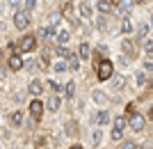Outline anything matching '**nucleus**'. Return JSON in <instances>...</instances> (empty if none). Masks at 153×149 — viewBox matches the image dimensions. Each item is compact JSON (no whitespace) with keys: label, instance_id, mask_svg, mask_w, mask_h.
<instances>
[{"label":"nucleus","instance_id":"f257e3e1","mask_svg":"<svg viewBox=\"0 0 153 149\" xmlns=\"http://www.w3.org/2000/svg\"><path fill=\"white\" fill-rule=\"evenodd\" d=\"M128 131V117L126 115H114L112 117V131H110V140L112 142H123Z\"/></svg>","mask_w":153,"mask_h":149},{"label":"nucleus","instance_id":"f03ea898","mask_svg":"<svg viewBox=\"0 0 153 149\" xmlns=\"http://www.w3.org/2000/svg\"><path fill=\"white\" fill-rule=\"evenodd\" d=\"M94 71H96V80L98 83H110V78L114 76V62L110 58H105L94 64Z\"/></svg>","mask_w":153,"mask_h":149},{"label":"nucleus","instance_id":"7ed1b4c3","mask_svg":"<svg viewBox=\"0 0 153 149\" xmlns=\"http://www.w3.org/2000/svg\"><path fill=\"white\" fill-rule=\"evenodd\" d=\"M12 25L19 30V32H30L32 28V14L23 12V9H19V12L12 14Z\"/></svg>","mask_w":153,"mask_h":149},{"label":"nucleus","instance_id":"20e7f679","mask_svg":"<svg viewBox=\"0 0 153 149\" xmlns=\"http://www.w3.org/2000/svg\"><path fill=\"white\" fill-rule=\"evenodd\" d=\"M112 112H110V108H96L94 112H91V124L94 126H98V129H105V126H112Z\"/></svg>","mask_w":153,"mask_h":149},{"label":"nucleus","instance_id":"39448f33","mask_svg":"<svg viewBox=\"0 0 153 149\" xmlns=\"http://www.w3.org/2000/svg\"><path fill=\"white\" fill-rule=\"evenodd\" d=\"M16 41H19V51H21V55L37 51V46H39V39H37V34H34V32H23L19 39H16Z\"/></svg>","mask_w":153,"mask_h":149},{"label":"nucleus","instance_id":"423d86ee","mask_svg":"<svg viewBox=\"0 0 153 149\" xmlns=\"http://www.w3.org/2000/svg\"><path fill=\"white\" fill-rule=\"evenodd\" d=\"M46 115V103H44V99H30L27 101V117L30 119H34V122H41Z\"/></svg>","mask_w":153,"mask_h":149},{"label":"nucleus","instance_id":"0eeeda50","mask_svg":"<svg viewBox=\"0 0 153 149\" xmlns=\"http://www.w3.org/2000/svg\"><path fill=\"white\" fill-rule=\"evenodd\" d=\"M62 133L69 138V140L78 142V140L82 138V126H80V122H78V119H73V117H71V119H66V122H64Z\"/></svg>","mask_w":153,"mask_h":149},{"label":"nucleus","instance_id":"6e6552de","mask_svg":"<svg viewBox=\"0 0 153 149\" xmlns=\"http://www.w3.org/2000/svg\"><path fill=\"white\" fill-rule=\"evenodd\" d=\"M146 117H144V112L135 110L133 115H128V131H133V133H144L146 131Z\"/></svg>","mask_w":153,"mask_h":149},{"label":"nucleus","instance_id":"1a4fd4ad","mask_svg":"<svg viewBox=\"0 0 153 149\" xmlns=\"http://www.w3.org/2000/svg\"><path fill=\"white\" fill-rule=\"evenodd\" d=\"M119 48H121V55H126V58H137L140 55V51H142V46L135 41L133 37H123L121 41H119Z\"/></svg>","mask_w":153,"mask_h":149},{"label":"nucleus","instance_id":"9d476101","mask_svg":"<svg viewBox=\"0 0 153 149\" xmlns=\"http://www.w3.org/2000/svg\"><path fill=\"white\" fill-rule=\"evenodd\" d=\"M76 12H78V16H80L82 21H91L94 14H96V9H94V5H91L89 0H78L76 2Z\"/></svg>","mask_w":153,"mask_h":149},{"label":"nucleus","instance_id":"9b49d317","mask_svg":"<svg viewBox=\"0 0 153 149\" xmlns=\"http://www.w3.org/2000/svg\"><path fill=\"white\" fill-rule=\"evenodd\" d=\"M44 103H46V112H48V115H57V112L62 110L64 99H62V94H48Z\"/></svg>","mask_w":153,"mask_h":149},{"label":"nucleus","instance_id":"f8f14e48","mask_svg":"<svg viewBox=\"0 0 153 149\" xmlns=\"http://www.w3.org/2000/svg\"><path fill=\"white\" fill-rule=\"evenodd\" d=\"M25 92L30 94V99H41V94H46V83L41 78H32L30 83H27Z\"/></svg>","mask_w":153,"mask_h":149},{"label":"nucleus","instance_id":"ddd939ff","mask_svg":"<svg viewBox=\"0 0 153 149\" xmlns=\"http://www.w3.org/2000/svg\"><path fill=\"white\" fill-rule=\"evenodd\" d=\"M25 115L27 112L23 110V108H14V110L9 112V117H7V124H9L12 129H21V126L25 124Z\"/></svg>","mask_w":153,"mask_h":149},{"label":"nucleus","instance_id":"4468645a","mask_svg":"<svg viewBox=\"0 0 153 149\" xmlns=\"http://www.w3.org/2000/svg\"><path fill=\"white\" fill-rule=\"evenodd\" d=\"M149 34H151V23H146V21H137L133 39L142 46V41H144V39H149Z\"/></svg>","mask_w":153,"mask_h":149},{"label":"nucleus","instance_id":"2eb2a0df","mask_svg":"<svg viewBox=\"0 0 153 149\" xmlns=\"http://www.w3.org/2000/svg\"><path fill=\"white\" fill-rule=\"evenodd\" d=\"M7 69L12 73H19L25 69V55H21V53H16V55H9L7 58Z\"/></svg>","mask_w":153,"mask_h":149},{"label":"nucleus","instance_id":"dca6fc26","mask_svg":"<svg viewBox=\"0 0 153 149\" xmlns=\"http://www.w3.org/2000/svg\"><path fill=\"white\" fill-rule=\"evenodd\" d=\"M34 34H37L39 41H55V37H57V30L44 23V25H39L37 30H34Z\"/></svg>","mask_w":153,"mask_h":149},{"label":"nucleus","instance_id":"f3484780","mask_svg":"<svg viewBox=\"0 0 153 149\" xmlns=\"http://www.w3.org/2000/svg\"><path fill=\"white\" fill-rule=\"evenodd\" d=\"M91 101H94L98 108H108L110 106V94L105 90H101V87H96V90H91Z\"/></svg>","mask_w":153,"mask_h":149},{"label":"nucleus","instance_id":"a211bd4d","mask_svg":"<svg viewBox=\"0 0 153 149\" xmlns=\"http://www.w3.org/2000/svg\"><path fill=\"white\" fill-rule=\"evenodd\" d=\"M119 32L123 34V37H133L135 34V23L130 16H123V19H119Z\"/></svg>","mask_w":153,"mask_h":149},{"label":"nucleus","instance_id":"6ab92c4d","mask_svg":"<svg viewBox=\"0 0 153 149\" xmlns=\"http://www.w3.org/2000/svg\"><path fill=\"white\" fill-rule=\"evenodd\" d=\"M94 9H96V12H98V14H103V16H112V14H117L114 5H112L110 0H96Z\"/></svg>","mask_w":153,"mask_h":149},{"label":"nucleus","instance_id":"aec40b11","mask_svg":"<svg viewBox=\"0 0 153 149\" xmlns=\"http://www.w3.org/2000/svg\"><path fill=\"white\" fill-rule=\"evenodd\" d=\"M149 73L144 71V69H137V71L133 73V80H135V87H137V90H146L149 87Z\"/></svg>","mask_w":153,"mask_h":149},{"label":"nucleus","instance_id":"412c9836","mask_svg":"<svg viewBox=\"0 0 153 149\" xmlns=\"http://www.w3.org/2000/svg\"><path fill=\"white\" fill-rule=\"evenodd\" d=\"M76 53H78V58H80V60H91V55H94V48H91L89 41H85V39H82Z\"/></svg>","mask_w":153,"mask_h":149},{"label":"nucleus","instance_id":"4be33fe9","mask_svg":"<svg viewBox=\"0 0 153 149\" xmlns=\"http://www.w3.org/2000/svg\"><path fill=\"white\" fill-rule=\"evenodd\" d=\"M126 87V76L123 73H114V76L110 78V90L112 92H121Z\"/></svg>","mask_w":153,"mask_h":149},{"label":"nucleus","instance_id":"5701e85b","mask_svg":"<svg viewBox=\"0 0 153 149\" xmlns=\"http://www.w3.org/2000/svg\"><path fill=\"white\" fill-rule=\"evenodd\" d=\"M76 92H78L76 80H66V83H64L62 94H64V99H66V101H73V99H76Z\"/></svg>","mask_w":153,"mask_h":149},{"label":"nucleus","instance_id":"b1692460","mask_svg":"<svg viewBox=\"0 0 153 149\" xmlns=\"http://www.w3.org/2000/svg\"><path fill=\"white\" fill-rule=\"evenodd\" d=\"M39 67H41V69H51L53 67V60H51V51H48V48H41V51H39Z\"/></svg>","mask_w":153,"mask_h":149},{"label":"nucleus","instance_id":"393cba45","mask_svg":"<svg viewBox=\"0 0 153 149\" xmlns=\"http://www.w3.org/2000/svg\"><path fill=\"white\" fill-rule=\"evenodd\" d=\"M51 71L55 76H62V73H69V64H66V60H55L51 67Z\"/></svg>","mask_w":153,"mask_h":149},{"label":"nucleus","instance_id":"a878e982","mask_svg":"<svg viewBox=\"0 0 153 149\" xmlns=\"http://www.w3.org/2000/svg\"><path fill=\"white\" fill-rule=\"evenodd\" d=\"M62 21H64V16H62L59 12H51L48 16H46V25H51V28H55V30H57Z\"/></svg>","mask_w":153,"mask_h":149},{"label":"nucleus","instance_id":"bb28decb","mask_svg":"<svg viewBox=\"0 0 153 149\" xmlns=\"http://www.w3.org/2000/svg\"><path fill=\"white\" fill-rule=\"evenodd\" d=\"M71 41V30H57V37H55V46H66Z\"/></svg>","mask_w":153,"mask_h":149},{"label":"nucleus","instance_id":"cd10ccee","mask_svg":"<svg viewBox=\"0 0 153 149\" xmlns=\"http://www.w3.org/2000/svg\"><path fill=\"white\" fill-rule=\"evenodd\" d=\"M53 53H55V58H57V60H69L73 51H71L69 46H55V48H53Z\"/></svg>","mask_w":153,"mask_h":149},{"label":"nucleus","instance_id":"c85d7f7f","mask_svg":"<svg viewBox=\"0 0 153 149\" xmlns=\"http://www.w3.org/2000/svg\"><path fill=\"white\" fill-rule=\"evenodd\" d=\"M101 145H103V129L94 126L91 129V147H101Z\"/></svg>","mask_w":153,"mask_h":149},{"label":"nucleus","instance_id":"c756f323","mask_svg":"<svg viewBox=\"0 0 153 149\" xmlns=\"http://www.w3.org/2000/svg\"><path fill=\"white\" fill-rule=\"evenodd\" d=\"M142 53H144V60H153V39L142 41Z\"/></svg>","mask_w":153,"mask_h":149},{"label":"nucleus","instance_id":"7c9ffc66","mask_svg":"<svg viewBox=\"0 0 153 149\" xmlns=\"http://www.w3.org/2000/svg\"><path fill=\"white\" fill-rule=\"evenodd\" d=\"M94 28L98 32H105V30H108V16H103V14L94 16Z\"/></svg>","mask_w":153,"mask_h":149},{"label":"nucleus","instance_id":"2f4dec72","mask_svg":"<svg viewBox=\"0 0 153 149\" xmlns=\"http://www.w3.org/2000/svg\"><path fill=\"white\" fill-rule=\"evenodd\" d=\"M80 62H82V60L78 58V53H71V58L66 60V64H69V71H80Z\"/></svg>","mask_w":153,"mask_h":149},{"label":"nucleus","instance_id":"473e14b6","mask_svg":"<svg viewBox=\"0 0 153 149\" xmlns=\"http://www.w3.org/2000/svg\"><path fill=\"white\" fill-rule=\"evenodd\" d=\"M119 149H142V145L137 140H133V138H126L123 142H119Z\"/></svg>","mask_w":153,"mask_h":149},{"label":"nucleus","instance_id":"72a5a7b5","mask_svg":"<svg viewBox=\"0 0 153 149\" xmlns=\"http://www.w3.org/2000/svg\"><path fill=\"white\" fill-rule=\"evenodd\" d=\"M12 101H14V103H16V106H23V103H27V92H14V94H12Z\"/></svg>","mask_w":153,"mask_h":149},{"label":"nucleus","instance_id":"f704fd0d","mask_svg":"<svg viewBox=\"0 0 153 149\" xmlns=\"http://www.w3.org/2000/svg\"><path fill=\"white\" fill-rule=\"evenodd\" d=\"M37 5H39V0H23L21 9H23V12H27V14H32L34 9H37Z\"/></svg>","mask_w":153,"mask_h":149},{"label":"nucleus","instance_id":"c9c22d12","mask_svg":"<svg viewBox=\"0 0 153 149\" xmlns=\"http://www.w3.org/2000/svg\"><path fill=\"white\" fill-rule=\"evenodd\" d=\"M46 145H48V138H46L44 133H39V136L34 138V149H44Z\"/></svg>","mask_w":153,"mask_h":149},{"label":"nucleus","instance_id":"e433bc0d","mask_svg":"<svg viewBox=\"0 0 153 149\" xmlns=\"http://www.w3.org/2000/svg\"><path fill=\"white\" fill-rule=\"evenodd\" d=\"M46 87H48V90H53V94H62V87H64V85L55 83V80H46Z\"/></svg>","mask_w":153,"mask_h":149},{"label":"nucleus","instance_id":"4c0bfd02","mask_svg":"<svg viewBox=\"0 0 153 149\" xmlns=\"http://www.w3.org/2000/svg\"><path fill=\"white\" fill-rule=\"evenodd\" d=\"M142 69H144L149 76H153V60H144V62H142Z\"/></svg>","mask_w":153,"mask_h":149},{"label":"nucleus","instance_id":"58836bf2","mask_svg":"<svg viewBox=\"0 0 153 149\" xmlns=\"http://www.w3.org/2000/svg\"><path fill=\"white\" fill-rule=\"evenodd\" d=\"M144 117H146V122H153V101L146 106V110H144Z\"/></svg>","mask_w":153,"mask_h":149},{"label":"nucleus","instance_id":"ea45409f","mask_svg":"<svg viewBox=\"0 0 153 149\" xmlns=\"http://www.w3.org/2000/svg\"><path fill=\"white\" fill-rule=\"evenodd\" d=\"M7 5L12 7L14 12H19V9H21V5H23V0H7Z\"/></svg>","mask_w":153,"mask_h":149},{"label":"nucleus","instance_id":"a19ab883","mask_svg":"<svg viewBox=\"0 0 153 149\" xmlns=\"http://www.w3.org/2000/svg\"><path fill=\"white\" fill-rule=\"evenodd\" d=\"M119 67H130V58H126V55H119Z\"/></svg>","mask_w":153,"mask_h":149},{"label":"nucleus","instance_id":"79ce46f5","mask_svg":"<svg viewBox=\"0 0 153 149\" xmlns=\"http://www.w3.org/2000/svg\"><path fill=\"white\" fill-rule=\"evenodd\" d=\"M0 64H7V51L0 46Z\"/></svg>","mask_w":153,"mask_h":149},{"label":"nucleus","instance_id":"37998d69","mask_svg":"<svg viewBox=\"0 0 153 149\" xmlns=\"http://www.w3.org/2000/svg\"><path fill=\"white\" fill-rule=\"evenodd\" d=\"M69 149H85V147H82L80 142H71V145H69Z\"/></svg>","mask_w":153,"mask_h":149},{"label":"nucleus","instance_id":"c03bdc74","mask_svg":"<svg viewBox=\"0 0 153 149\" xmlns=\"http://www.w3.org/2000/svg\"><path fill=\"white\" fill-rule=\"evenodd\" d=\"M5 73H7V64H0V78H5Z\"/></svg>","mask_w":153,"mask_h":149},{"label":"nucleus","instance_id":"a18cd8bd","mask_svg":"<svg viewBox=\"0 0 153 149\" xmlns=\"http://www.w3.org/2000/svg\"><path fill=\"white\" fill-rule=\"evenodd\" d=\"M110 2H112V5H114V9H117V5H119V2H121V0H110Z\"/></svg>","mask_w":153,"mask_h":149},{"label":"nucleus","instance_id":"49530a36","mask_svg":"<svg viewBox=\"0 0 153 149\" xmlns=\"http://www.w3.org/2000/svg\"><path fill=\"white\" fill-rule=\"evenodd\" d=\"M64 2H78V0H64Z\"/></svg>","mask_w":153,"mask_h":149},{"label":"nucleus","instance_id":"de8ad7c7","mask_svg":"<svg viewBox=\"0 0 153 149\" xmlns=\"http://www.w3.org/2000/svg\"><path fill=\"white\" fill-rule=\"evenodd\" d=\"M0 112H2V99H0Z\"/></svg>","mask_w":153,"mask_h":149},{"label":"nucleus","instance_id":"09e8293b","mask_svg":"<svg viewBox=\"0 0 153 149\" xmlns=\"http://www.w3.org/2000/svg\"><path fill=\"white\" fill-rule=\"evenodd\" d=\"M151 30H153V19H151Z\"/></svg>","mask_w":153,"mask_h":149},{"label":"nucleus","instance_id":"8fccbe9b","mask_svg":"<svg viewBox=\"0 0 153 149\" xmlns=\"http://www.w3.org/2000/svg\"><path fill=\"white\" fill-rule=\"evenodd\" d=\"M146 2H151V5H153V0H146Z\"/></svg>","mask_w":153,"mask_h":149},{"label":"nucleus","instance_id":"3c124183","mask_svg":"<svg viewBox=\"0 0 153 149\" xmlns=\"http://www.w3.org/2000/svg\"><path fill=\"white\" fill-rule=\"evenodd\" d=\"M151 14H153V7H151Z\"/></svg>","mask_w":153,"mask_h":149}]
</instances>
